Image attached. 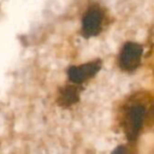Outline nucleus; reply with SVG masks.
Returning <instances> with one entry per match:
<instances>
[{
	"label": "nucleus",
	"mask_w": 154,
	"mask_h": 154,
	"mask_svg": "<svg viewBox=\"0 0 154 154\" xmlns=\"http://www.w3.org/2000/svg\"><path fill=\"white\" fill-rule=\"evenodd\" d=\"M143 54V48L134 42H128L124 45L119 56V66L126 71H132L138 66Z\"/></svg>",
	"instance_id": "nucleus-1"
},
{
	"label": "nucleus",
	"mask_w": 154,
	"mask_h": 154,
	"mask_svg": "<svg viewBox=\"0 0 154 154\" xmlns=\"http://www.w3.org/2000/svg\"><path fill=\"white\" fill-rule=\"evenodd\" d=\"M101 68L100 60H96L93 62H88L86 64H82L78 66H72L69 69V78L74 84H82L86 80L90 79L98 73Z\"/></svg>",
	"instance_id": "nucleus-2"
},
{
	"label": "nucleus",
	"mask_w": 154,
	"mask_h": 154,
	"mask_svg": "<svg viewBox=\"0 0 154 154\" xmlns=\"http://www.w3.org/2000/svg\"><path fill=\"white\" fill-rule=\"evenodd\" d=\"M103 14L100 9L93 7L89 10L82 19V33L86 37L96 36L101 29Z\"/></svg>",
	"instance_id": "nucleus-3"
},
{
	"label": "nucleus",
	"mask_w": 154,
	"mask_h": 154,
	"mask_svg": "<svg viewBox=\"0 0 154 154\" xmlns=\"http://www.w3.org/2000/svg\"><path fill=\"white\" fill-rule=\"evenodd\" d=\"M146 110L143 106H134L128 112L126 122V132L129 139H134L140 130L145 118Z\"/></svg>",
	"instance_id": "nucleus-4"
},
{
	"label": "nucleus",
	"mask_w": 154,
	"mask_h": 154,
	"mask_svg": "<svg viewBox=\"0 0 154 154\" xmlns=\"http://www.w3.org/2000/svg\"><path fill=\"white\" fill-rule=\"evenodd\" d=\"M79 98V94L77 92L76 89L72 88V87H68L61 90L59 95V103L63 107H69V106L75 103Z\"/></svg>",
	"instance_id": "nucleus-5"
},
{
	"label": "nucleus",
	"mask_w": 154,
	"mask_h": 154,
	"mask_svg": "<svg viewBox=\"0 0 154 154\" xmlns=\"http://www.w3.org/2000/svg\"><path fill=\"white\" fill-rule=\"evenodd\" d=\"M148 119L151 124H154V105L150 108L149 112H148Z\"/></svg>",
	"instance_id": "nucleus-6"
}]
</instances>
